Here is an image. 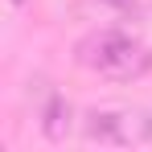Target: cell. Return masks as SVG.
I'll return each mask as SVG.
<instances>
[{
    "label": "cell",
    "mask_w": 152,
    "mask_h": 152,
    "mask_svg": "<svg viewBox=\"0 0 152 152\" xmlns=\"http://www.w3.org/2000/svg\"><path fill=\"white\" fill-rule=\"evenodd\" d=\"M78 66L111 78V82H140L152 70V50L119 29H95L74 45Z\"/></svg>",
    "instance_id": "obj_1"
},
{
    "label": "cell",
    "mask_w": 152,
    "mask_h": 152,
    "mask_svg": "<svg viewBox=\"0 0 152 152\" xmlns=\"http://www.w3.org/2000/svg\"><path fill=\"white\" fill-rule=\"evenodd\" d=\"M82 132L95 144H152V119L140 111H91Z\"/></svg>",
    "instance_id": "obj_2"
},
{
    "label": "cell",
    "mask_w": 152,
    "mask_h": 152,
    "mask_svg": "<svg viewBox=\"0 0 152 152\" xmlns=\"http://www.w3.org/2000/svg\"><path fill=\"white\" fill-rule=\"evenodd\" d=\"M41 132H45L50 140H62V136L70 132V103L62 99V95H53V99L41 107Z\"/></svg>",
    "instance_id": "obj_3"
},
{
    "label": "cell",
    "mask_w": 152,
    "mask_h": 152,
    "mask_svg": "<svg viewBox=\"0 0 152 152\" xmlns=\"http://www.w3.org/2000/svg\"><path fill=\"white\" fill-rule=\"evenodd\" d=\"M107 4H119V8H124V4H132V0H107Z\"/></svg>",
    "instance_id": "obj_4"
}]
</instances>
